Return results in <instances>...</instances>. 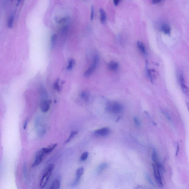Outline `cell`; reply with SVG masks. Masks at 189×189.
Masks as SVG:
<instances>
[{"mask_svg":"<svg viewBox=\"0 0 189 189\" xmlns=\"http://www.w3.org/2000/svg\"><path fill=\"white\" fill-rule=\"evenodd\" d=\"M152 160L154 163L155 166L158 168L160 170H163V166L159 162L157 154L155 150L153 151L152 154Z\"/></svg>","mask_w":189,"mask_h":189,"instance_id":"9c48e42d","label":"cell"},{"mask_svg":"<svg viewBox=\"0 0 189 189\" xmlns=\"http://www.w3.org/2000/svg\"><path fill=\"white\" fill-rule=\"evenodd\" d=\"M51 103V101L47 99L41 100L40 105L41 111L45 113L48 111L50 108Z\"/></svg>","mask_w":189,"mask_h":189,"instance_id":"8992f818","label":"cell"},{"mask_svg":"<svg viewBox=\"0 0 189 189\" xmlns=\"http://www.w3.org/2000/svg\"><path fill=\"white\" fill-rule=\"evenodd\" d=\"M81 97L82 99L85 101H87L89 99V95L86 92H83L81 94Z\"/></svg>","mask_w":189,"mask_h":189,"instance_id":"603a6c76","label":"cell"},{"mask_svg":"<svg viewBox=\"0 0 189 189\" xmlns=\"http://www.w3.org/2000/svg\"><path fill=\"white\" fill-rule=\"evenodd\" d=\"M61 181L60 179L55 180L52 182L50 189H60V188Z\"/></svg>","mask_w":189,"mask_h":189,"instance_id":"7c38bea8","label":"cell"},{"mask_svg":"<svg viewBox=\"0 0 189 189\" xmlns=\"http://www.w3.org/2000/svg\"><path fill=\"white\" fill-rule=\"evenodd\" d=\"M94 7H93V6H92V8H91V20H93V18H94Z\"/></svg>","mask_w":189,"mask_h":189,"instance_id":"4316f807","label":"cell"},{"mask_svg":"<svg viewBox=\"0 0 189 189\" xmlns=\"http://www.w3.org/2000/svg\"><path fill=\"white\" fill-rule=\"evenodd\" d=\"M88 152H85L83 153L82 154V155L81 156V158H80V159L82 161H85L86 159H87L88 157Z\"/></svg>","mask_w":189,"mask_h":189,"instance_id":"cb8c5ba5","label":"cell"},{"mask_svg":"<svg viewBox=\"0 0 189 189\" xmlns=\"http://www.w3.org/2000/svg\"><path fill=\"white\" fill-rule=\"evenodd\" d=\"M78 133V132L76 131H73L70 134V136L69 137L68 139H67V140L65 141V143H68L72 139H73L74 137H75V135L77 134Z\"/></svg>","mask_w":189,"mask_h":189,"instance_id":"d6986e66","label":"cell"},{"mask_svg":"<svg viewBox=\"0 0 189 189\" xmlns=\"http://www.w3.org/2000/svg\"><path fill=\"white\" fill-rule=\"evenodd\" d=\"M113 2L114 5H115V6H117L119 4L120 1H119V0H115V1H113Z\"/></svg>","mask_w":189,"mask_h":189,"instance_id":"f1b7e54d","label":"cell"},{"mask_svg":"<svg viewBox=\"0 0 189 189\" xmlns=\"http://www.w3.org/2000/svg\"><path fill=\"white\" fill-rule=\"evenodd\" d=\"M180 82L181 86L183 92L186 95H189V89L187 87L186 84L184 77L182 75H181L180 76Z\"/></svg>","mask_w":189,"mask_h":189,"instance_id":"ba28073f","label":"cell"},{"mask_svg":"<svg viewBox=\"0 0 189 189\" xmlns=\"http://www.w3.org/2000/svg\"><path fill=\"white\" fill-rule=\"evenodd\" d=\"M40 96L42 98H43V100L46 99V98H47L48 94L46 90L45 89V88L43 87H41L40 89Z\"/></svg>","mask_w":189,"mask_h":189,"instance_id":"ac0fdd59","label":"cell"},{"mask_svg":"<svg viewBox=\"0 0 189 189\" xmlns=\"http://www.w3.org/2000/svg\"><path fill=\"white\" fill-rule=\"evenodd\" d=\"M109 132L110 130L109 128H105L96 130L95 131V133L97 135H100V136H105L109 134Z\"/></svg>","mask_w":189,"mask_h":189,"instance_id":"30bf717a","label":"cell"},{"mask_svg":"<svg viewBox=\"0 0 189 189\" xmlns=\"http://www.w3.org/2000/svg\"><path fill=\"white\" fill-rule=\"evenodd\" d=\"M99 60V58L98 56L97 55H95L93 58L91 66L89 67V68L84 73V76L85 77H89L94 72L98 64Z\"/></svg>","mask_w":189,"mask_h":189,"instance_id":"7a4b0ae2","label":"cell"},{"mask_svg":"<svg viewBox=\"0 0 189 189\" xmlns=\"http://www.w3.org/2000/svg\"><path fill=\"white\" fill-rule=\"evenodd\" d=\"M161 30L165 34H169L170 33V26L167 24H163L161 27Z\"/></svg>","mask_w":189,"mask_h":189,"instance_id":"e0dca14e","label":"cell"},{"mask_svg":"<svg viewBox=\"0 0 189 189\" xmlns=\"http://www.w3.org/2000/svg\"><path fill=\"white\" fill-rule=\"evenodd\" d=\"M14 17L13 16H11L9 17L8 21V26L9 28H12L13 25Z\"/></svg>","mask_w":189,"mask_h":189,"instance_id":"7402d4cb","label":"cell"},{"mask_svg":"<svg viewBox=\"0 0 189 189\" xmlns=\"http://www.w3.org/2000/svg\"><path fill=\"white\" fill-rule=\"evenodd\" d=\"M179 145L178 144H177V151H176V156H177V155L178 154V153L179 152Z\"/></svg>","mask_w":189,"mask_h":189,"instance_id":"1f68e13d","label":"cell"},{"mask_svg":"<svg viewBox=\"0 0 189 189\" xmlns=\"http://www.w3.org/2000/svg\"><path fill=\"white\" fill-rule=\"evenodd\" d=\"M99 13H100V21L102 23H104L105 22L106 19V15L104 9L100 8L99 10Z\"/></svg>","mask_w":189,"mask_h":189,"instance_id":"4fadbf2b","label":"cell"},{"mask_svg":"<svg viewBox=\"0 0 189 189\" xmlns=\"http://www.w3.org/2000/svg\"><path fill=\"white\" fill-rule=\"evenodd\" d=\"M57 146V144H55L51 145L48 147L43 148H42V150H43V152H45V154L49 153L52 152Z\"/></svg>","mask_w":189,"mask_h":189,"instance_id":"2e32d148","label":"cell"},{"mask_svg":"<svg viewBox=\"0 0 189 189\" xmlns=\"http://www.w3.org/2000/svg\"><path fill=\"white\" fill-rule=\"evenodd\" d=\"M107 111L111 113H120L122 110V106L118 103H112L109 104L106 107Z\"/></svg>","mask_w":189,"mask_h":189,"instance_id":"3957f363","label":"cell"},{"mask_svg":"<svg viewBox=\"0 0 189 189\" xmlns=\"http://www.w3.org/2000/svg\"><path fill=\"white\" fill-rule=\"evenodd\" d=\"M108 166V163H102L101 164L99 165L97 169V173L98 174H100L103 171L105 170L106 168H107Z\"/></svg>","mask_w":189,"mask_h":189,"instance_id":"5bb4252c","label":"cell"},{"mask_svg":"<svg viewBox=\"0 0 189 189\" xmlns=\"http://www.w3.org/2000/svg\"><path fill=\"white\" fill-rule=\"evenodd\" d=\"M153 169L154 176L157 182L159 187H163L164 186L163 181L160 174L161 170L158 168L156 167L154 164H153Z\"/></svg>","mask_w":189,"mask_h":189,"instance_id":"277c9868","label":"cell"},{"mask_svg":"<svg viewBox=\"0 0 189 189\" xmlns=\"http://www.w3.org/2000/svg\"><path fill=\"white\" fill-rule=\"evenodd\" d=\"M163 113H164V115L165 117H166L169 120H170V116H169V115L168 113L167 112L165 111V110L163 111Z\"/></svg>","mask_w":189,"mask_h":189,"instance_id":"484cf974","label":"cell"},{"mask_svg":"<svg viewBox=\"0 0 189 189\" xmlns=\"http://www.w3.org/2000/svg\"><path fill=\"white\" fill-rule=\"evenodd\" d=\"M45 154V152H43L42 149L39 150L36 154L35 158L33 163L32 165V167H35L39 165L42 162L43 157H44V156Z\"/></svg>","mask_w":189,"mask_h":189,"instance_id":"5b68a950","label":"cell"},{"mask_svg":"<svg viewBox=\"0 0 189 189\" xmlns=\"http://www.w3.org/2000/svg\"><path fill=\"white\" fill-rule=\"evenodd\" d=\"M137 46L139 50L143 54H145L146 53V49L144 44L141 41H138L137 42Z\"/></svg>","mask_w":189,"mask_h":189,"instance_id":"9a60e30c","label":"cell"},{"mask_svg":"<svg viewBox=\"0 0 189 189\" xmlns=\"http://www.w3.org/2000/svg\"><path fill=\"white\" fill-rule=\"evenodd\" d=\"M160 2H161V1L160 0H154V1H152V2L153 4H157V3H159Z\"/></svg>","mask_w":189,"mask_h":189,"instance_id":"4dcf8cb0","label":"cell"},{"mask_svg":"<svg viewBox=\"0 0 189 189\" xmlns=\"http://www.w3.org/2000/svg\"><path fill=\"white\" fill-rule=\"evenodd\" d=\"M84 172V169L83 168H79L77 169L76 172V178L74 180V181L72 183V186L74 187V186H76L79 183L81 177L83 175Z\"/></svg>","mask_w":189,"mask_h":189,"instance_id":"52a82bcc","label":"cell"},{"mask_svg":"<svg viewBox=\"0 0 189 189\" xmlns=\"http://www.w3.org/2000/svg\"><path fill=\"white\" fill-rule=\"evenodd\" d=\"M54 167L55 166L54 164H50L49 165L46 169L40 181V187L41 188H43L46 185L47 182L48 181L52 171L54 169Z\"/></svg>","mask_w":189,"mask_h":189,"instance_id":"6da1fadb","label":"cell"},{"mask_svg":"<svg viewBox=\"0 0 189 189\" xmlns=\"http://www.w3.org/2000/svg\"><path fill=\"white\" fill-rule=\"evenodd\" d=\"M134 122H135V124H136V125H137V126H139V124H140V123H139V120H138V119H137V118H134Z\"/></svg>","mask_w":189,"mask_h":189,"instance_id":"f546056e","label":"cell"},{"mask_svg":"<svg viewBox=\"0 0 189 189\" xmlns=\"http://www.w3.org/2000/svg\"><path fill=\"white\" fill-rule=\"evenodd\" d=\"M28 119H26V120L25 121L24 123L23 124V129H26L27 126V123H28Z\"/></svg>","mask_w":189,"mask_h":189,"instance_id":"83f0119b","label":"cell"},{"mask_svg":"<svg viewBox=\"0 0 189 189\" xmlns=\"http://www.w3.org/2000/svg\"><path fill=\"white\" fill-rule=\"evenodd\" d=\"M59 80H56L54 85V89L58 91H59L60 90V86L59 85Z\"/></svg>","mask_w":189,"mask_h":189,"instance_id":"d4e9b609","label":"cell"},{"mask_svg":"<svg viewBox=\"0 0 189 189\" xmlns=\"http://www.w3.org/2000/svg\"><path fill=\"white\" fill-rule=\"evenodd\" d=\"M56 35L55 34L52 35L51 36V49L54 48V46H55V43H56Z\"/></svg>","mask_w":189,"mask_h":189,"instance_id":"ffe728a7","label":"cell"},{"mask_svg":"<svg viewBox=\"0 0 189 189\" xmlns=\"http://www.w3.org/2000/svg\"><path fill=\"white\" fill-rule=\"evenodd\" d=\"M74 63V60L72 59H71L69 61V64L67 67V69L68 70H71L72 69Z\"/></svg>","mask_w":189,"mask_h":189,"instance_id":"44dd1931","label":"cell"},{"mask_svg":"<svg viewBox=\"0 0 189 189\" xmlns=\"http://www.w3.org/2000/svg\"><path fill=\"white\" fill-rule=\"evenodd\" d=\"M119 64L117 62L112 61L108 64V69L111 71H115L118 69Z\"/></svg>","mask_w":189,"mask_h":189,"instance_id":"8fae6325","label":"cell"}]
</instances>
